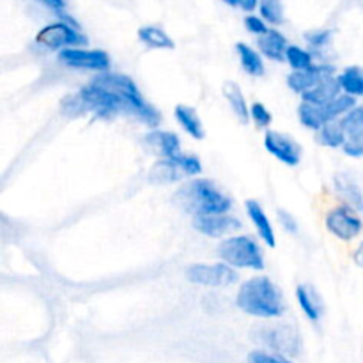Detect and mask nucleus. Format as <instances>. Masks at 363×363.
I'll list each match as a JSON object with an SVG mask.
<instances>
[{
  "instance_id": "obj_38",
  "label": "nucleus",
  "mask_w": 363,
  "mask_h": 363,
  "mask_svg": "<svg viewBox=\"0 0 363 363\" xmlns=\"http://www.w3.org/2000/svg\"><path fill=\"white\" fill-rule=\"evenodd\" d=\"M259 4H261V0H243L241 2V9L247 11V13H252V11H255V7H259Z\"/></svg>"
},
{
  "instance_id": "obj_26",
  "label": "nucleus",
  "mask_w": 363,
  "mask_h": 363,
  "mask_svg": "<svg viewBox=\"0 0 363 363\" xmlns=\"http://www.w3.org/2000/svg\"><path fill=\"white\" fill-rule=\"evenodd\" d=\"M347 140H363V105H357L340 119Z\"/></svg>"
},
{
  "instance_id": "obj_39",
  "label": "nucleus",
  "mask_w": 363,
  "mask_h": 363,
  "mask_svg": "<svg viewBox=\"0 0 363 363\" xmlns=\"http://www.w3.org/2000/svg\"><path fill=\"white\" fill-rule=\"evenodd\" d=\"M223 2L230 7H241V2H243V0H223Z\"/></svg>"
},
{
  "instance_id": "obj_22",
  "label": "nucleus",
  "mask_w": 363,
  "mask_h": 363,
  "mask_svg": "<svg viewBox=\"0 0 363 363\" xmlns=\"http://www.w3.org/2000/svg\"><path fill=\"white\" fill-rule=\"evenodd\" d=\"M222 91L227 103H229L230 108H233L234 116L241 121V124H248V121H250V106H248L240 85H238L236 82H225Z\"/></svg>"
},
{
  "instance_id": "obj_33",
  "label": "nucleus",
  "mask_w": 363,
  "mask_h": 363,
  "mask_svg": "<svg viewBox=\"0 0 363 363\" xmlns=\"http://www.w3.org/2000/svg\"><path fill=\"white\" fill-rule=\"evenodd\" d=\"M245 28H247L250 34L257 35V38H261V35H264L266 32L269 30L268 23H266L261 16H255V14H248V16H245Z\"/></svg>"
},
{
  "instance_id": "obj_23",
  "label": "nucleus",
  "mask_w": 363,
  "mask_h": 363,
  "mask_svg": "<svg viewBox=\"0 0 363 363\" xmlns=\"http://www.w3.org/2000/svg\"><path fill=\"white\" fill-rule=\"evenodd\" d=\"M236 53L240 57L241 67L245 69V73H248L250 77H262L264 74V60H262V55L257 50H254L247 43H236Z\"/></svg>"
},
{
  "instance_id": "obj_18",
  "label": "nucleus",
  "mask_w": 363,
  "mask_h": 363,
  "mask_svg": "<svg viewBox=\"0 0 363 363\" xmlns=\"http://www.w3.org/2000/svg\"><path fill=\"white\" fill-rule=\"evenodd\" d=\"M296 300L300 308L303 311V314L307 315V319H311L312 323H318L323 318V300L315 289L308 284H300L296 287Z\"/></svg>"
},
{
  "instance_id": "obj_2",
  "label": "nucleus",
  "mask_w": 363,
  "mask_h": 363,
  "mask_svg": "<svg viewBox=\"0 0 363 363\" xmlns=\"http://www.w3.org/2000/svg\"><path fill=\"white\" fill-rule=\"evenodd\" d=\"M174 202L194 216L223 215L233 208V201L213 181L191 179L174 194Z\"/></svg>"
},
{
  "instance_id": "obj_11",
  "label": "nucleus",
  "mask_w": 363,
  "mask_h": 363,
  "mask_svg": "<svg viewBox=\"0 0 363 363\" xmlns=\"http://www.w3.org/2000/svg\"><path fill=\"white\" fill-rule=\"evenodd\" d=\"M264 147L273 158L287 167H296L301 162V145L291 135L268 130L264 133Z\"/></svg>"
},
{
  "instance_id": "obj_32",
  "label": "nucleus",
  "mask_w": 363,
  "mask_h": 363,
  "mask_svg": "<svg viewBox=\"0 0 363 363\" xmlns=\"http://www.w3.org/2000/svg\"><path fill=\"white\" fill-rule=\"evenodd\" d=\"M248 363H293L287 357L277 353H266V351H252L248 354Z\"/></svg>"
},
{
  "instance_id": "obj_25",
  "label": "nucleus",
  "mask_w": 363,
  "mask_h": 363,
  "mask_svg": "<svg viewBox=\"0 0 363 363\" xmlns=\"http://www.w3.org/2000/svg\"><path fill=\"white\" fill-rule=\"evenodd\" d=\"M344 94L351 98H363V69L358 66H350L337 77Z\"/></svg>"
},
{
  "instance_id": "obj_29",
  "label": "nucleus",
  "mask_w": 363,
  "mask_h": 363,
  "mask_svg": "<svg viewBox=\"0 0 363 363\" xmlns=\"http://www.w3.org/2000/svg\"><path fill=\"white\" fill-rule=\"evenodd\" d=\"M259 13H261V18L266 23H284V6L280 0H261V4H259Z\"/></svg>"
},
{
  "instance_id": "obj_30",
  "label": "nucleus",
  "mask_w": 363,
  "mask_h": 363,
  "mask_svg": "<svg viewBox=\"0 0 363 363\" xmlns=\"http://www.w3.org/2000/svg\"><path fill=\"white\" fill-rule=\"evenodd\" d=\"M250 121L257 128H268L272 124L273 116L268 108L264 106V103L254 101L250 105Z\"/></svg>"
},
{
  "instance_id": "obj_6",
  "label": "nucleus",
  "mask_w": 363,
  "mask_h": 363,
  "mask_svg": "<svg viewBox=\"0 0 363 363\" xmlns=\"http://www.w3.org/2000/svg\"><path fill=\"white\" fill-rule=\"evenodd\" d=\"M35 41L39 45L46 46L48 50L62 52V50L82 48L84 45H87V35L82 34L80 28L73 27V25L64 23V21H55V23L43 27L38 32V35H35Z\"/></svg>"
},
{
  "instance_id": "obj_20",
  "label": "nucleus",
  "mask_w": 363,
  "mask_h": 363,
  "mask_svg": "<svg viewBox=\"0 0 363 363\" xmlns=\"http://www.w3.org/2000/svg\"><path fill=\"white\" fill-rule=\"evenodd\" d=\"M186 172H184L183 167L179 163L172 162V160H162L160 158L155 165L151 167V172H149V179L152 183L158 184H167V183H176V181L184 179Z\"/></svg>"
},
{
  "instance_id": "obj_35",
  "label": "nucleus",
  "mask_w": 363,
  "mask_h": 363,
  "mask_svg": "<svg viewBox=\"0 0 363 363\" xmlns=\"http://www.w3.org/2000/svg\"><path fill=\"white\" fill-rule=\"evenodd\" d=\"M342 151L351 158H362L363 156V140H347L342 145Z\"/></svg>"
},
{
  "instance_id": "obj_8",
  "label": "nucleus",
  "mask_w": 363,
  "mask_h": 363,
  "mask_svg": "<svg viewBox=\"0 0 363 363\" xmlns=\"http://www.w3.org/2000/svg\"><path fill=\"white\" fill-rule=\"evenodd\" d=\"M59 62L71 69H89L106 73L110 71V55L103 50L87 48H67L59 52Z\"/></svg>"
},
{
  "instance_id": "obj_31",
  "label": "nucleus",
  "mask_w": 363,
  "mask_h": 363,
  "mask_svg": "<svg viewBox=\"0 0 363 363\" xmlns=\"http://www.w3.org/2000/svg\"><path fill=\"white\" fill-rule=\"evenodd\" d=\"M332 30H314V32H308L305 38H307L308 46L312 50H323L330 45L332 41Z\"/></svg>"
},
{
  "instance_id": "obj_1",
  "label": "nucleus",
  "mask_w": 363,
  "mask_h": 363,
  "mask_svg": "<svg viewBox=\"0 0 363 363\" xmlns=\"http://www.w3.org/2000/svg\"><path fill=\"white\" fill-rule=\"evenodd\" d=\"M236 305L245 314L259 319H275L286 312L282 291L269 277H252L245 280L238 289Z\"/></svg>"
},
{
  "instance_id": "obj_14",
  "label": "nucleus",
  "mask_w": 363,
  "mask_h": 363,
  "mask_svg": "<svg viewBox=\"0 0 363 363\" xmlns=\"http://www.w3.org/2000/svg\"><path fill=\"white\" fill-rule=\"evenodd\" d=\"M144 142L152 152L162 156V160H172V162H177V160L184 155L183 149H181L179 137H177L174 131L152 130L151 133L145 135Z\"/></svg>"
},
{
  "instance_id": "obj_10",
  "label": "nucleus",
  "mask_w": 363,
  "mask_h": 363,
  "mask_svg": "<svg viewBox=\"0 0 363 363\" xmlns=\"http://www.w3.org/2000/svg\"><path fill=\"white\" fill-rule=\"evenodd\" d=\"M326 229L339 238L340 241H351L357 236H360L363 229V222L357 211H353L347 206H340V208H333L332 211L326 215Z\"/></svg>"
},
{
  "instance_id": "obj_15",
  "label": "nucleus",
  "mask_w": 363,
  "mask_h": 363,
  "mask_svg": "<svg viewBox=\"0 0 363 363\" xmlns=\"http://www.w3.org/2000/svg\"><path fill=\"white\" fill-rule=\"evenodd\" d=\"M245 209H247L248 218H250L252 225H254L255 230H257L259 238H261L269 248H275L277 247L275 229H273L272 222H269L268 215H266V211L262 209V206L259 204L257 201H254V199H248V201L245 202Z\"/></svg>"
},
{
  "instance_id": "obj_3",
  "label": "nucleus",
  "mask_w": 363,
  "mask_h": 363,
  "mask_svg": "<svg viewBox=\"0 0 363 363\" xmlns=\"http://www.w3.org/2000/svg\"><path fill=\"white\" fill-rule=\"evenodd\" d=\"M92 82L101 85L103 89L110 91L112 94H116L124 105V108H126V113L135 116L138 121L147 124L149 128L158 130L160 123H162V116H160L158 108H155L151 103L145 101L144 94L140 92L138 85L135 84L133 78L123 73L106 71V73H99L98 77L92 78Z\"/></svg>"
},
{
  "instance_id": "obj_17",
  "label": "nucleus",
  "mask_w": 363,
  "mask_h": 363,
  "mask_svg": "<svg viewBox=\"0 0 363 363\" xmlns=\"http://www.w3.org/2000/svg\"><path fill=\"white\" fill-rule=\"evenodd\" d=\"M174 117H176L177 124L184 130V133L190 135L195 140H202L206 137L204 124H202L201 116H199L197 110L190 105H177L174 108Z\"/></svg>"
},
{
  "instance_id": "obj_27",
  "label": "nucleus",
  "mask_w": 363,
  "mask_h": 363,
  "mask_svg": "<svg viewBox=\"0 0 363 363\" xmlns=\"http://www.w3.org/2000/svg\"><path fill=\"white\" fill-rule=\"evenodd\" d=\"M318 142L326 147H342L346 144V131L340 126V119L321 128L318 131Z\"/></svg>"
},
{
  "instance_id": "obj_34",
  "label": "nucleus",
  "mask_w": 363,
  "mask_h": 363,
  "mask_svg": "<svg viewBox=\"0 0 363 363\" xmlns=\"http://www.w3.org/2000/svg\"><path fill=\"white\" fill-rule=\"evenodd\" d=\"M279 220L282 223L284 230H287L289 234L298 233V220L291 215L289 211H284V209H279Z\"/></svg>"
},
{
  "instance_id": "obj_37",
  "label": "nucleus",
  "mask_w": 363,
  "mask_h": 363,
  "mask_svg": "<svg viewBox=\"0 0 363 363\" xmlns=\"http://www.w3.org/2000/svg\"><path fill=\"white\" fill-rule=\"evenodd\" d=\"M353 261H354V264L358 266V268L363 269V241H362L360 245H358L357 250H354V254H353Z\"/></svg>"
},
{
  "instance_id": "obj_7",
  "label": "nucleus",
  "mask_w": 363,
  "mask_h": 363,
  "mask_svg": "<svg viewBox=\"0 0 363 363\" xmlns=\"http://www.w3.org/2000/svg\"><path fill=\"white\" fill-rule=\"evenodd\" d=\"M186 279L195 286L229 287L238 282V272L225 262H216V264L199 262L186 269Z\"/></svg>"
},
{
  "instance_id": "obj_9",
  "label": "nucleus",
  "mask_w": 363,
  "mask_h": 363,
  "mask_svg": "<svg viewBox=\"0 0 363 363\" xmlns=\"http://www.w3.org/2000/svg\"><path fill=\"white\" fill-rule=\"evenodd\" d=\"M259 340L282 357H294L300 351V335L296 330L289 325L268 326L259 330Z\"/></svg>"
},
{
  "instance_id": "obj_19",
  "label": "nucleus",
  "mask_w": 363,
  "mask_h": 363,
  "mask_svg": "<svg viewBox=\"0 0 363 363\" xmlns=\"http://www.w3.org/2000/svg\"><path fill=\"white\" fill-rule=\"evenodd\" d=\"M340 94H344V92L342 89H340L339 80H337V77H332L323 80L321 84L315 85L312 91H308L307 94L301 96V101L311 103V105H315V106H323L326 105V103L339 98Z\"/></svg>"
},
{
  "instance_id": "obj_5",
  "label": "nucleus",
  "mask_w": 363,
  "mask_h": 363,
  "mask_svg": "<svg viewBox=\"0 0 363 363\" xmlns=\"http://www.w3.org/2000/svg\"><path fill=\"white\" fill-rule=\"evenodd\" d=\"M354 106H357V99L347 94H340L339 98L323 106H315L311 105V103L301 101V105L298 106V119L308 130L319 131L326 124L342 119Z\"/></svg>"
},
{
  "instance_id": "obj_24",
  "label": "nucleus",
  "mask_w": 363,
  "mask_h": 363,
  "mask_svg": "<svg viewBox=\"0 0 363 363\" xmlns=\"http://www.w3.org/2000/svg\"><path fill=\"white\" fill-rule=\"evenodd\" d=\"M138 39L149 48L155 50H174V41L163 28L155 27V25H145V27L138 28Z\"/></svg>"
},
{
  "instance_id": "obj_12",
  "label": "nucleus",
  "mask_w": 363,
  "mask_h": 363,
  "mask_svg": "<svg viewBox=\"0 0 363 363\" xmlns=\"http://www.w3.org/2000/svg\"><path fill=\"white\" fill-rule=\"evenodd\" d=\"M241 222L236 216L223 213V215H204L194 216V229L199 234L208 238H229L240 230Z\"/></svg>"
},
{
  "instance_id": "obj_16",
  "label": "nucleus",
  "mask_w": 363,
  "mask_h": 363,
  "mask_svg": "<svg viewBox=\"0 0 363 363\" xmlns=\"http://www.w3.org/2000/svg\"><path fill=\"white\" fill-rule=\"evenodd\" d=\"M257 46L262 55L268 57L269 60H277V62H282L286 59V52L289 48L286 35L277 28H269L264 35H261L257 39Z\"/></svg>"
},
{
  "instance_id": "obj_21",
  "label": "nucleus",
  "mask_w": 363,
  "mask_h": 363,
  "mask_svg": "<svg viewBox=\"0 0 363 363\" xmlns=\"http://www.w3.org/2000/svg\"><path fill=\"white\" fill-rule=\"evenodd\" d=\"M335 190L344 199L347 208L363 213V194L360 186L347 174H340L335 177Z\"/></svg>"
},
{
  "instance_id": "obj_28",
  "label": "nucleus",
  "mask_w": 363,
  "mask_h": 363,
  "mask_svg": "<svg viewBox=\"0 0 363 363\" xmlns=\"http://www.w3.org/2000/svg\"><path fill=\"white\" fill-rule=\"evenodd\" d=\"M286 62L293 67V71H305L314 66V55L301 46L289 45L286 52Z\"/></svg>"
},
{
  "instance_id": "obj_4",
  "label": "nucleus",
  "mask_w": 363,
  "mask_h": 363,
  "mask_svg": "<svg viewBox=\"0 0 363 363\" xmlns=\"http://www.w3.org/2000/svg\"><path fill=\"white\" fill-rule=\"evenodd\" d=\"M218 257L222 259V262L229 264L230 268L262 272L266 266L261 245L254 238L240 236V234L225 238L218 245Z\"/></svg>"
},
{
  "instance_id": "obj_13",
  "label": "nucleus",
  "mask_w": 363,
  "mask_h": 363,
  "mask_svg": "<svg viewBox=\"0 0 363 363\" xmlns=\"http://www.w3.org/2000/svg\"><path fill=\"white\" fill-rule=\"evenodd\" d=\"M333 74H335V67L330 66V64H326V66L325 64H321V66L314 64V66L305 71H293V73H289L287 85H289V89L293 92L303 96L308 91H312L315 85L321 84L323 80L332 78Z\"/></svg>"
},
{
  "instance_id": "obj_36",
  "label": "nucleus",
  "mask_w": 363,
  "mask_h": 363,
  "mask_svg": "<svg viewBox=\"0 0 363 363\" xmlns=\"http://www.w3.org/2000/svg\"><path fill=\"white\" fill-rule=\"evenodd\" d=\"M46 7H50L55 13H60V11L66 9V0H41Z\"/></svg>"
}]
</instances>
